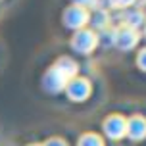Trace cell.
I'll list each match as a JSON object with an SVG mask.
<instances>
[{
  "mask_svg": "<svg viewBox=\"0 0 146 146\" xmlns=\"http://www.w3.org/2000/svg\"><path fill=\"white\" fill-rule=\"evenodd\" d=\"M123 21H125L123 27L137 29V27H140V25H142L144 15H142V12H140V10H127V12L123 14Z\"/></svg>",
  "mask_w": 146,
  "mask_h": 146,
  "instance_id": "52a82bcc",
  "label": "cell"
},
{
  "mask_svg": "<svg viewBox=\"0 0 146 146\" xmlns=\"http://www.w3.org/2000/svg\"><path fill=\"white\" fill-rule=\"evenodd\" d=\"M125 127H127V119H123L121 115H111L106 119L104 131L108 133V137H111V139H121L125 135Z\"/></svg>",
  "mask_w": 146,
  "mask_h": 146,
  "instance_id": "277c9868",
  "label": "cell"
},
{
  "mask_svg": "<svg viewBox=\"0 0 146 146\" xmlns=\"http://www.w3.org/2000/svg\"><path fill=\"white\" fill-rule=\"evenodd\" d=\"M67 92L71 96L73 100H83V98H87L88 92H90V87H88V83L85 79H75L67 87Z\"/></svg>",
  "mask_w": 146,
  "mask_h": 146,
  "instance_id": "8992f818",
  "label": "cell"
},
{
  "mask_svg": "<svg viewBox=\"0 0 146 146\" xmlns=\"http://www.w3.org/2000/svg\"><path fill=\"white\" fill-rule=\"evenodd\" d=\"M87 21H88V14H87V10H83L81 6L71 8V10L66 12V23L69 25V27L79 29V27H83Z\"/></svg>",
  "mask_w": 146,
  "mask_h": 146,
  "instance_id": "5b68a950",
  "label": "cell"
},
{
  "mask_svg": "<svg viewBox=\"0 0 146 146\" xmlns=\"http://www.w3.org/2000/svg\"><path fill=\"white\" fill-rule=\"evenodd\" d=\"M96 42H98V38H96L94 33L83 29L75 35V38H73V48L79 50V52H90L96 46Z\"/></svg>",
  "mask_w": 146,
  "mask_h": 146,
  "instance_id": "7a4b0ae2",
  "label": "cell"
},
{
  "mask_svg": "<svg viewBox=\"0 0 146 146\" xmlns=\"http://www.w3.org/2000/svg\"><path fill=\"white\" fill-rule=\"evenodd\" d=\"M137 64H139V67L142 69V71H146V48H142V50L139 52V58H137Z\"/></svg>",
  "mask_w": 146,
  "mask_h": 146,
  "instance_id": "9c48e42d",
  "label": "cell"
},
{
  "mask_svg": "<svg viewBox=\"0 0 146 146\" xmlns=\"http://www.w3.org/2000/svg\"><path fill=\"white\" fill-rule=\"evenodd\" d=\"M131 2L133 0H110V4H111L113 8H127Z\"/></svg>",
  "mask_w": 146,
  "mask_h": 146,
  "instance_id": "30bf717a",
  "label": "cell"
},
{
  "mask_svg": "<svg viewBox=\"0 0 146 146\" xmlns=\"http://www.w3.org/2000/svg\"><path fill=\"white\" fill-rule=\"evenodd\" d=\"M113 42L117 44V48L121 50H131L135 44L139 42V33L137 29H129V27H119L113 33Z\"/></svg>",
  "mask_w": 146,
  "mask_h": 146,
  "instance_id": "6da1fadb",
  "label": "cell"
},
{
  "mask_svg": "<svg viewBox=\"0 0 146 146\" xmlns=\"http://www.w3.org/2000/svg\"><path fill=\"white\" fill-rule=\"evenodd\" d=\"M46 146H66V144H64V142H62V140L54 139V140H50V142H48V144H46Z\"/></svg>",
  "mask_w": 146,
  "mask_h": 146,
  "instance_id": "7c38bea8",
  "label": "cell"
},
{
  "mask_svg": "<svg viewBox=\"0 0 146 146\" xmlns=\"http://www.w3.org/2000/svg\"><path fill=\"white\" fill-rule=\"evenodd\" d=\"M125 135H129L133 140H142L146 137V119L142 115H135L127 121Z\"/></svg>",
  "mask_w": 146,
  "mask_h": 146,
  "instance_id": "3957f363",
  "label": "cell"
},
{
  "mask_svg": "<svg viewBox=\"0 0 146 146\" xmlns=\"http://www.w3.org/2000/svg\"><path fill=\"white\" fill-rule=\"evenodd\" d=\"M77 2L81 4V8H83V10H87V8L96 6V2H98V0H77Z\"/></svg>",
  "mask_w": 146,
  "mask_h": 146,
  "instance_id": "8fae6325",
  "label": "cell"
},
{
  "mask_svg": "<svg viewBox=\"0 0 146 146\" xmlns=\"http://www.w3.org/2000/svg\"><path fill=\"white\" fill-rule=\"evenodd\" d=\"M79 146H104V144H102V140L98 139L96 135H85V137L81 139Z\"/></svg>",
  "mask_w": 146,
  "mask_h": 146,
  "instance_id": "ba28073f",
  "label": "cell"
}]
</instances>
